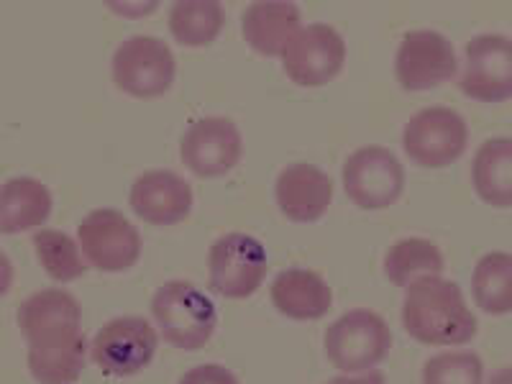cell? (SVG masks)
Returning a JSON list of instances; mask_svg holds the SVG:
<instances>
[{"mask_svg": "<svg viewBox=\"0 0 512 384\" xmlns=\"http://www.w3.org/2000/svg\"><path fill=\"white\" fill-rule=\"evenodd\" d=\"M328 384H384L382 372H367V374H338Z\"/></svg>", "mask_w": 512, "mask_h": 384, "instance_id": "cell-29", "label": "cell"}, {"mask_svg": "<svg viewBox=\"0 0 512 384\" xmlns=\"http://www.w3.org/2000/svg\"><path fill=\"white\" fill-rule=\"evenodd\" d=\"M423 384H487L482 356L469 349L431 356L423 367Z\"/></svg>", "mask_w": 512, "mask_h": 384, "instance_id": "cell-26", "label": "cell"}, {"mask_svg": "<svg viewBox=\"0 0 512 384\" xmlns=\"http://www.w3.org/2000/svg\"><path fill=\"white\" fill-rule=\"evenodd\" d=\"M300 31V8L290 0H259L241 16L244 41L262 57H285L287 47Z\"/></svg>", "mask_w": 512, "mask_h": 384, "instance_id": "cell-17", "label": "cell"}, {"mask_svg": "<svg viewBox=\"0 0 512 384\" xmlns=\"http://www.w3.org/2000/svg\"><path fill=\"white\" fill-rule=\"evenodd\" d=\"M152 318L159 336L182 351H198L216 333L218 313L210 297L185 280H169L154 292Z\"/></svg>", "mask_w": 512, "mask_h": 384, "instance_id": "cell-2", "label": "cell"}, {"mask_svg": "<svg viewBox=\"0 0 512 384\" xmlns=\"http://www.w3.org/2000/svg\"><path fill=\"white\" fill-rule=\"evenodd\" d=\"M111 75L116 88L131 98H159L177 77L175 54L157 36H131L113 54Z\"/></svg>", "mask_w": 512, "mask_h": 384, "instance_id": "cell-6", "label": "cell"}, {"mask_svg": "<svg viewBox=\"0 0 512 384\" xmlns=\"http://www.w3.org/2000/svg\"><path fill=\"white\" fill-rule=\"evenodd\" d=\"M344 64L346 41L328 24L303 26L282 57L285 75L300 88H323L341 75Z\"/></svg>", "mask_w": 512, "mask_h": 384, "instance_id": "cell-13", "label": "cell"}, {"mask_svg": "<svg viewBox=\"0 0 512 384\" xmlns=\"http://www.w3.org/2000/svg\"><path fill=\"white\" fill-rule=\"evenodd\" d=\"M77 244L90 267L108 274L128 272L141 256V233L113 208H98L82 218Z\"/></svg>", "mask_w": 512, "mask_h": 384, "instance_id": "cell-8", "label": "cell"}, {"mask_svg": "<svg viewBox=\"0 0 512 384\" xmlns=\"http://www.w3.org/2000/svg\"><path fill=\"white\" fill-rule=\"evenodd\" d=\"M443 272V254L428 239H402L390 246L384 256V274L395 287L408 290L423 277H436Z\"/></svg>", "mask_w": 512, "mask_h": 384, "instance_id": "cell-23", "label": "cell"}, {"mask_svg": "<svg viewBox=\"0 0 512 384\" xmlns=\"http://www.w3.org/2000/svg\"><path fill=\"white\" fill-rule=\"evenodd\" d=\"M105 6L111 8L113 13H121V16H134V18H139V16H149V13H154L159 8V3L157 0H146V3H105Z\"/></svg>", "mask_w": 512, "mask_h": 384, "instance_id": "cell-28", "label": "cell"}, {"mask_svg": "<svg viewBox=\"0 0 512 384\" xmlns=\"http://www.w3.org/2000/svg\"><path fill=\"white\" fill-rule=\"evenodd\" d=\"M326 356L341 374H367L387 359L392 331L387 320L369 308H354L326 328Z\"/></svg>", "mask_w": 512, "mask_h": 384, "instance_id": "cell-3", "label": "cell"}, {"mask_svg": "<svg viewBox=\"0 0 512 384\" xmlns=\"http://www.w3.org/2000/svg\"><path fill=\"white\" fill-rule=\"evenodd\" d=\"M34 249L39 256V264L44 272L57 282H75L80 280L85 269L90 267L82 256L80 244L72 236L57 228H44L34 233Z\"/></svg>", "mask_w": 512, "mask_h": 384, "instance_id": "cell-25", "label": "cell"}, {"mask_svg": "<svg viewBox=\"0 0 512 384\" xmlns=\"http://www.w3.org/2000/svg\"><path fill=\"white\" fill-rule=\"evenodd\" d=\"M472 187L492 208H512V136H495L472 159Z\"/></svg>", "mask_w": 512, "mask_h": 384, "instance_id": "cell-20", "label": "cell"}, {"mask_svg": "<svg viewBox=\"0 0 512 384\" xmlns=\"http://www.w3.org/2000/svg\"><path fill=\"white\" fill-rule=\"evenodd\" d=\"M180 384H241L239 377L223 364H200L182 374Z\"/></svg>", "mask_w": 512, "mask_h": 384, "instance_id": "cell-27", "label": "cell"}, {"mask_svg": "<svg viewBox=\"0 0 512 384\" xmlns=\"http://www.w3.org/2000/svg\"><path fill=\"white\" fill-rule=\"evenodd\" d=\"M487 384H512V364L495 369V372L487 377Z\"/></svg>", "mask_w": 512, "mask_h": 384, "instance_id": "cell-30", "label": "cell"}, {"mask_svg": "<svg viewBox=\"0 0 512 384\" xmlns=\"http://www.w3.org/2000/svg\"><path fill=\"white\" fill-rule=\"evenodd\" d=\"M459 59L451 39L438 31L420 29L402 36L395 54V77L405 93H423L454 80Z\"/></svg>", "mask_w": 512, "mask_h": 384, "instance_id": "cell-10", "label": "cell"}, {"mask_svg": "<svg viewBox=\"0 0 512 384\" xmlns=\"http://www.w3.org/2000/svg\"><path fill=\"white\" fill-rule=\"evenodd\" d=\"M226 11L216 0H180L169 8L167 29L177 44L187 49H203L221 36Z\"/></svg>", "mask_w": 512, "mask_h": 384, "instance_id": "cell-21", "label": "cell"}, {"mask_svg": "<svg viewBox=\"0 0 512 384\" xmlns=\"http://www.w3.org/2000/svg\"><path fill=\"white\" fill-rule=\"evenodd\" d=\"M469 146V126L446 105H428L420 108L402 131V149L410 162L423 169L451 167L464 157Z\"/></svg>", "mask_w": 512, "mask_h": 384, "instance_id": "cell-4", "label": "cell"}, {"mask_svg": "<svg viewBox=\"0 0 512 384\" xmlns=\"http://www.w3.org/2000/svg\"><path fill=\"white\" fill-rule=\"evenodd\" d=\"M88 341L77 336L75 341L57 346H34L29 349L26 364L31 377L39 384H75L88 361Z\"/></svg>", "mask_w": 512, "mask_h": 384, "instance_id": "cell-24", "label": "cell"}, {"mask_svg": "<svg viewBox=\"0 0 512 384\" xmlns=\"http://www.w3.org/2000/svg\"><path fill=\"white\" fill-rule=\"evenodd\" d=\"M344 190L361 210H384L405 192V169L384 146H361L344 164Z\"/></svg>", "mask_w": 512, "mask_h": 384, "instance_id": "cell-9", "label": "cell"}, {"mask_svg": "<svg viewBox=\"0 0 512 384\" xmlns=\"http://www.w3.org/2000/svg\"><path fill=\"white\" fill-rule=\"evenodd\" d=\"M52 192L34 177H13L0 187V231L24 233L52 216Z\"/></svg>", "mask_w": 512, "mask_h": 384, "instance_id": "cell-19", "label": "cell"}, {"mask_svg": "<svg viewBox=\"0 0 512 384\" xmlns=\"http://www.w3.org/2000/svg\"><path fill=\"white\" fill-rule=\"evenodd\" d=\"M128 205L152 226H177L192 210V187L169 169H149L128 190Z\"/></svg>", "mask_w": 512, "mask_h": 384, "instance_id": "cell-15", "label": "cell"}, {"mask_svg": "<svg viewBox=\"0 0 512 384\" xmlns=\"http://www.w3.org/2000/svg\"><path fill=\"white\" fill-rule=\"evenodd\" d=\"M277 313L290 320H320L331 310L333 292L318 272L290 267L282 269L269 287Z\"/></svg>", "mask_w": 512, "mask_h": 384, "instance_id": "cell-18", "label": "cell"}, {"mask_svg": "<svg viewBox=\"0 0 512 384\" xmlns=\"http://www.w3.org/2000/svg\"><path fill=\"white\" fill-rule=\"evenodd\" d=\"M472 297L474 305L492 318L512 313V254L489 251L474 264Z\"/></svg>", "mask_w": 512, "mask_h": 384, "instance_id": "cell-22", "label": "cell"}, {"mask_svg": "<svg viewBox=\"0 0 512 384\" xmlns=\"http://www.w3.org/2000/svg\"><path fill=\"white\" fill-rule=\"evenodd\" d=\"M274 198L282 216L292 223H315L331 208L333 182L315 164L297 162L280 172L274 182Z\"/></svg>", "mask_w": 512, "mask_h": 384, "instance_id": "cell-16", "label": "cell"}, {"mask_svg": "<svg viewBox=\"0 0 512 384\" xmlns=\"http://www.w3.org/2000/svg\"><path fill=\"white\" fill-rule=\"evenodd\" d=\"M459 90L477 103L512 100V39L502 34H479L466 44Z\"/></svg>", "mask_w": 512, "mask_h": 384, "instance_id": "cell-11", "label": "cell"}, {"mask_svg": "<svg viewBox=\"0 0 512 384\" xmlns=\"http://www.w3.org/2000/svg\"><path fill=\"white\" fill-rule=\"evenodd\" d=\"M16 323L29 349L67 344L82 336V308L75 295L47 287L18 305Z\"/></svg>", "mask_w": 512, "mask_h": 384, "instance_id": "cell-12", "label": "cell"}, {"mask_svg": "<svg viewBox=\"0 0 512 384\" xmlns=\"http://www.w3.org/2000/svg\"><path fill=\"white\" fill-rule=\"evenodd\" d=\"M267 280V251L249 233H226L208 251V285L228 300H246Z\"/></svg>", "mask_w": 512, "mask_h": 384, "instance_id": "cell-7", "label": "cell"}, {"mask_svg": "<svg viewBox=\"0 0 512 384\" xmlns=\"http://www.w3.org/2000/svg\"><path fill=\"white\" fill-rule=\"evenodd\" d=\"M159 331L139 315H121L108 320L93 336L90 356L105 377H136L157 356Z\"/></svg>", "mask_w": 512, "mask_h": 384, "instance_id": "cell-5", "label": "cell"}, {"mask_svg": "<svg viewBox=\"0 0 512 384\" xmlns=\"http://www.w3.org/2000/svg\"><path fill=\"white\" fill-rule=\"evenodd\" d=\"M244 154L239 126L223 116H208L192 123L180 141L182 164L192 175L213 180L228 175Z\"/></svg>", "mask_w": 512, "mask_h": 384, "instance_id": "cell-14", "label": "cell"}, {"mask_svg": "<svg viewBox=\"0 0 512 384\" xmlns=\"http://www.w3.org/2000/svg\"><path fill=\"white\" fill-rule=\"evenodd\" d=\"M402 326L418 344L464 346L477 336V315L461 295V287L436 274L408 287L402 300Z\"/></svg>", "mask_w": 512, "mask_h": 384, "instance_id": "cell-1", "label": "cell"}]
</instances>
